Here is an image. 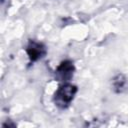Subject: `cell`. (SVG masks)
Returning a JSON list of instances; mask_svg holds the SVG:
<instances>
[{"mask_svg":"<svg viewBox=\"0 0 128 128\" xmlns=\"http://www.w3.org/2000/svg\"><path fill=\"white\" fill-rule=\"evenodd\" d=\"M77 91H78L77 86H75L69 82H65V83L61 84L54 93V96H53L54 104L59 109L68 108L70 106L71 102L74 100Z\"/></svg>","mask_w":128,"mask_h":128,"instance_id":"1","label":"cell"},{"mask_svg":"<svg viewBox=\"0 0 128 128\" xmlns=\"http://www.w3.org/2000/svg\"><path fill=\"white\" fill-rule=\"evenodd\" d=\"M25 50H26L27 56L29 58V63L30 64H33V63L41 60L42 58L45 57V55L47 53L46 46L42 42L36 41L34 39H30L28 41Z\"/></svg>","mask_w":128,"mask_h":128,"instance_id":"2","label":"cell"},{"mask_svg":"<svg viewBox=\"0 0 128 128\" xmlns=\"http://www.w3.org/2000/svg\"><path fill=\"white\" fill-rule=\"evenodd\" d=\"M75 72V66L72 61L70 60H64L62 61L59 66L55 70V78L58 81H61L63 83L68 82L71 80Z\"/></svg>","mask_w":128,"mask_h":128,"instance_id":"3","label":"cell"},{"mask_svg":"<svg viewBox=\"0 0 128 128\" xmlns=\"http://www.w3.org/2000/svg\"><path fill=\"white\" fill-rule=\"evenodd\" d=\"M112 88L115 93H123L128 88V79L122 73H118L112 79Z\"/></svg>","mask_w":128,"mask_h":128,"instance_id":"4","label":"cell"}]
</instances>
